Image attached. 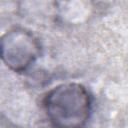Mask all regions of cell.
Masks as SVG:
<instances>
[{"label":"cell","mask_w":128,"mask_h":128,"mask_svg":"<svg viewBox=\"0 0 128 128\" xmlns=\"http://www.w3.org/2000/svg\"><path fill=\"white\" fill-rule=\"evenodd\" d=\"M43 107L54 128H84L92 111V97L79 83L60 84L46 93Z\"/></svg>","instance_id":"cell-1"},{"label":"cell","mask_w":128,"mask_h":128,"mask_svg":"<svg viewBox=\"0 0 128 128\" xmlns=\"http://www.w3.org/2000/svg\"><path fill=\"white\" fill-rule=\"evenodd\" d=\"M2 59L15 72L25 71L40 56L41 45L31 32L15 28L2 37Z\"/></svg>","instance_id":"cell-2"}]
</instances>
